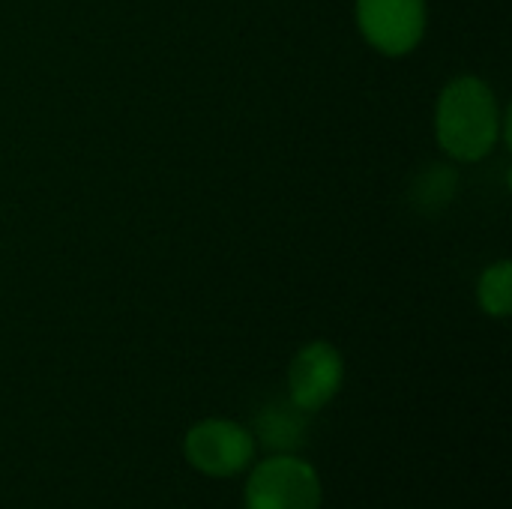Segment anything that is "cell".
<instances>
[{"instance_id": "3", "label": "cell", "mask_w": 512, "mask_h": 509, "mask_svg": "<svg viewBox=\"0 0 512 509\" xmlns=\"http://www.w3.org/2000/svg\"><path fill=\"white\" fill-rule=\"evenodd\" d=\"M246 509H321V480L297 453L270 456L246 483Z\"/></svg>"}, {"instance_id": "1", "label": "cell", "mask_w": 512, "mask_h": 509, "mask_svg": "<svg viewBox=\"0 0 512 509\" xmlns=\"http://www.w3.org/2000/svg\"><path fill=\"white\" fill-rule=\"evenodd\" d=\"M435 138L456 162L486 159L507 138V114L495 90L477 75H456L444 84L435 105Z\"/></svg>"}, {"instance_id": "4", "label": "cell", "mask_w": 512, "mask_h": 509, "mask_svg": "<svg viewBox=\"0 0 512 509\" xmlns=\"http://www.w3.org/2000/svg\"><path fill=\"white\" fill-rule=\"evenodd\" d=\"M186 462L204 474V477H237L249 468L255 456V438L249 429L231 423V420H201L189 429L183 444Z\"/></svg>"}, {"instance_id": "6", "label": "cell", "mask_w": 512, "mask_h": 509, "mask_svg": "<svg viewBox=\"0 0 512 509\" xmlns=\"http://www.w3.org/2000/svg\"><path fill=\"white\" fill-rule=\"evenodd\" d=\"M309 414L291 399H276L264 405L255 417V438L270 456H294L309 435Z\"/></svg>"}, {"instance_id": "8", "label": "cell", "mask_w": 512, "mask_h": 509, "mask_svg": "<svg viewBox=\"0 0 512 509\" xmlns=\"http://www.w3.org/2000/svg\"><path fill=\"white\" fill-rule=\"evenodd\" d=\"M477 303L489 318H507L512 309V264L495 261L477 279Z\"/></svg>"}, {"instance_id": "5", "label": "cell", "mask_w": 512, "mask_h": 509, "mask_svg": "<svg viewBox=\"0 0 512 509\" xmlns=\"http://www.w3.org/2000/svg\"><path fill=\"white\" fill-rule=\"evenodd\" d=\"M342 381H345L342 354L330 342L318 339V342L303 345L294 354L288 366V399L300 411L315 414L336 399V393L342 390Z\"/></svg>"}, {"instance_id": "7", "label": "cell", "mask_w": 512, "mask_h": 509, "mask_svg": "<svg viewBox=\"0 0 512 509\" xmlns=\"http://www.w3.org/2000/svg\"><path fill=\"white\" fill-rule=\"evenodd\" d=\"M456 186H459V174L453 165L447 162H435V165H426L417 180H414V189H411V204L432 216V213H441L453 198H456Z\"/></svg>"}, {"instance_id": "2", "label": "cell", "mask_w": 512, "mask_h": 509, "mask_svg": "<svg viewBox=\"0 0 512 509\" xmlns=\"http://www.w3.org/2000/svg\"><path fill=\"white\" fill-rule=\"evenodd\" d=\"M360 36L387 57L417 51L429 27L426 0H354Z\"/></svg>"}]
</instances>
